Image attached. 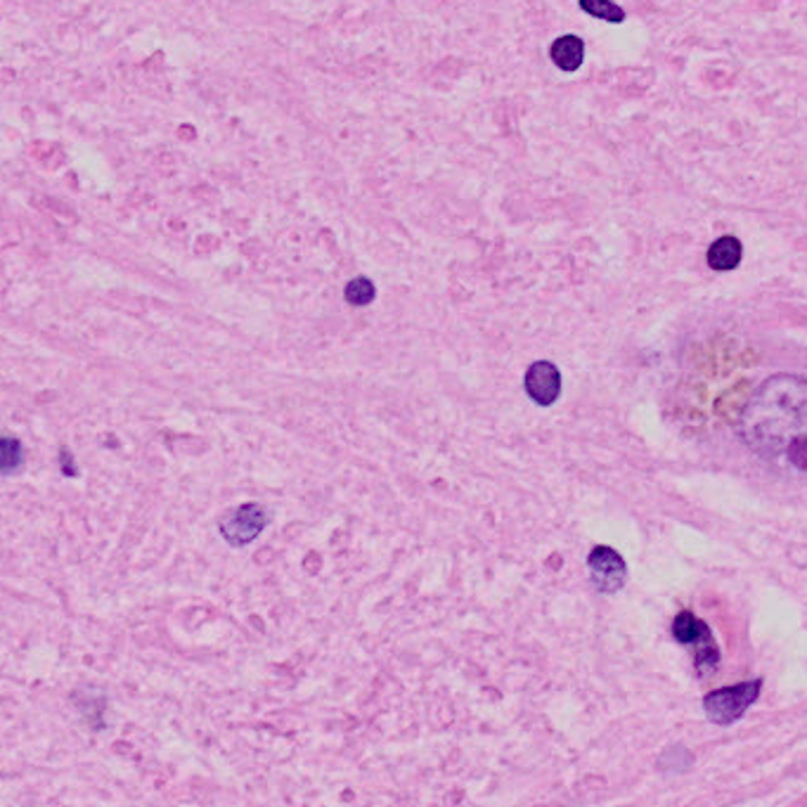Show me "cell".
<instances>
[{"label": "cell", "instance_id": "cell-7", "mask_svg": "<svg viewBox=\"0 0 807 807\" xmlns=\"http://www.w3.org/2000/svg\"><path fill=\"white\" fill-rule=\"evenodd\" d=\"M741 256H744V247L739 242L737 237H720L708 249V266L718 273H727V270H734V267L741 263Z\"/></svg>", "mask_w": 807, "mask_h": 807}, {"label": "cell", "instance_id": "cell-6", "mask_svg": "<svg viewBox=\"0 0 807 807\" xmlns=\"http://www.w3.org/2000/svg\"><path fill=\"white\" fill-rule=\"evenodd\" d=\"M528 398L538 403L540 407H549L557 403L561 394V375L559 367L547 360H538L528 367L526 379H523Z\"/></svg>", "mask_w": 807, "mask_h": 807}, {"label": "cell", "instance_id": "cell-9", "mask_svg": "<svg viewBox=\"0 0 807 807\" xmlns=\"http://www.w3.org/2000/svg\"><path fill=\"white\" fill-rule=\"evenodd\" d=\"M376 296V286L369 277H353L343 289V299L350 305H369Z\"/></svg>", "mask_w": 807, "mask_h": 807}, {"label": "cell", "instance_id": "cell-2", "mask_svg": "<svg viewBox=\"0 0 807 807\" xmlns=\"http://www.w3.org/2000/svg\"><path fill=\"white\" fill-rule=\"evenodd\" d=\"M675 639L685 647H694V666L701 675L712 673L720 666V648L711 628L692 611H682L673 621Z\"/></svg>", "mask_w": 807, "mask_h": 807}, {"label": "cell", "instance_id": "cell-3", "mask_svg": "<svg viewBox=\"0 0 807 807\" xmlns=\"http://www.w3.org/2000/svg\"><path fill=\"white\" fill-rule=\"evenodd\" d=\"M760 689H763V680H750L711 692L703 699V711L715 725H731L744 718V712L756 703Z\"/></svg>", "mask_w": 807, "mask_h": 807}, {"label": "cell", "instance_id": "cell-5", "mask_svg": "<svg viewBox=\"0 0 807 807\" xmlns=\"http://www.w3.org/2000/svg\"><path fill=\"white\" fill-rule=\"evenodd\" d=\"M587 568H590L592 583L599 592L604 594H613L621 587L625 585V578H628V566H625L623 557L611 549V547L599 545L594 547L587 557Z\"/></svg>", "mask_w": 807, "mask_h": 807}, {"label": "cell", "instance_id": "cell-10", "mask_svg": "<svg viewBox=\"0 0 807 807\" xmlns=\"http://www.w3.org/2000/svg\"><path fill=\"white\" fill-rule=\"evenodd\" d=\"M580 7L585 10L592 17H599V20H606L611 24H621L625 22V10L618 7L616 3L611 0H580Z\"/></svg>", "mask_w": 807, "mask_h": 807}, {"label": "cell", "instance_id": "cell-11", "mask_svg": "<svg viewBox=\"0 0 807 807\" xmlns=\"http://www.w3.org/2000/svg\"><path fill=\"white\" fill-rule=\"evenodd\" d=\"M0 465H3V474H10L17 467L22 465V443L17 439H5L0 440Z\"/></svg>", "mask_w": 807, "mask_h": 807}, {"label": "cell", "instance_id": "cell-4", "mask_svg": "<svg viewBox=\"0 0 807 807\" xmlns=\"http://www.w3.org/2000/svg\"><path fill=\"white\" fill-rule=\"evenodd\" d=\"M266 526H267L266 509H263L258 503H247L240 504L228 519H222L221 535L232 547H244L251 545V542L266 530Z\"/></svg>", "mask_w": 807, "mask_h": 807}, {"label": "cell", "instance_id": "cell-1", "mask_svg": "<svg viewBox=\"0 0 807 807\" xmlns=\"http://www.w3.org/2000/svg\"><path fill=\"white\" fill-rule=\"evenodd\" d=\"M753 455L788 476L807 478V379L776 375L750 394L737 422Z\"/></svg>", "mask_w": 807, "mask_h": 807}, {"label": "cell", "instance_id": "cell-8", "mask_svg": "<svg viewBox=\"0 0 807 807\" xmlns=\"http://www.w3.org/2000/svg\"><path fill=\"white\" fill-rule=\"evenodd\" d=\"M549 58L561 71H576L585 59V43L578 36H561L549 48Z\"/></svg>", "mask_w": 807, "mask_h": 807}]
</instances>
